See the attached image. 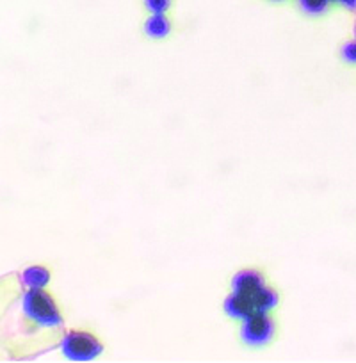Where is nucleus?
Wrapping results in <instances>:
<instances>
[{
    "instance_id": "1",
    "label": "nucleus",
    "mask_w": 356,
    "mask_h": 363,
    "mask_svg": "<svg viewBox=\"0 0 356 363\" xmlns=\"http://www.w3.org/2000/svg\"><path fill=\"white\" fill-rule=\"evenodd\" d=\"M23 313L43 328H57L62 324L61 312L54 298L45 289H29L23 296Z\"/></svg>"
},
{
    "instance_id": "2",
    "label": "nucleus",
    "mask_w": 356,
    "mask_h": 363,
    "mask_svg": "<svg viewBox=\"0 0 356 363\" xmlns=\"http://www.w3.org/2000/svg\"><path fill=\"white\" fill-rule=\"evenodd\" d=\"M61 351L69 362H93L102 354L104 345L87 331H69L62 338Z\"/></svg>"
},
{
    "instance_id": "3",
    "label": "nucleus",
    "mask_w": 356,
    "mask_h": 363,
    "mask_svg": "<svg viewBox=\"0 0 356 363\" xmlns=\"http://www.w3.org/2000/svg\"><path fill=\"white\" fill-rule=\"evenodd\" d=\"M274 320L267 315V312H255L253 315L244 320L240 328V338L247 345H265L274 337Z\"/></svg>"
},
{
    "instance_id": "4",
    "label": "nucleus",
    "mask_w": 356,
    "mask_h": 363,
    "mask_svg": "<svg viewBox=\"0 0 356 363\" xmlns=\"http://www.w3.org/2000/svg\"><path fill=\"white\" fill-rule=\"evenodd\" d=\"M262 287H265V280L260 272L255 271V269H244V271H239L232 280L233 292H239V294L251 296L257 291H260Z\"/></svg>"
},
{
    "instance_id": "5",
    "label": "nucleus",
    "mask_w": 356,
    "mask_h": 363,
    "mask_svg": "<svg viewBox=\"0 0 356 363\" xmlns=\"http://www.w3.org/2000/svg\"><path fill=\"white\" fill-rule=\"evenodd\" d=\"M225 312L228 313L232 319L246 320L247 317H251L255 312H257V308H255L253 298H251L250 294H239V292H233L232 296L226 298Z\"/></svg>"
},
{
    "instance_id": "6",
    "label": "nucleus",
    "mask_w": 356,
    "mask_h": 363,
    "mask_svg": "<svg viewBox=\"0 0 356 363\" xmlns=\"http://www.w3.org/2000/svg\"><path fill=\"white\" fill-rule=\"evenodd\" d=\"M22 280L29 289H45L50 281V272L41 265H33V267H27L23 271Z\"/></svg>"
},
{
    "instance_id": "7",
    "label": "nucleus",
    "mask_w": 356,
    "mask_h": 363,
    "mask_svg": "<svg viewBox=\"0 0 356 363\" xmlns=\"http://www.w3.org/2000/svg\"><path fill=\"white\" fill-rule=\"evenodd\" d=\"M146 36L155 38V40H162L171 33V23L166 18V15H152L145 23Z\"/></svg>"
},
{
    "instance_id": "8",
    "label": "nucleus",
    "mask_w": 356,
    "mask_h": 363,
    "mask_svg": "<svg viewBox=\"0 0 356 363\" xmlns=\"http://www.w3.org/2000/svg\"><path fill=\"white\" fill-rule=\"evenodd\" d=\"M257 312H269L278 305V294L269 287H262L255 294H251Z\"/></svg>"
},
{
    "instance_id": "9",
    "label": "nucleus",
    "mask_w": 356,
    "mask_h": 363,
    "mask_svg": "<svg viewBox=\"0 0 356 363\" xmlns=\"http://www.w3.org/2000/svg\"><path fill=\"white\" fill-rule=\"evenodd\" d=\"M331 0H299V6L308 15H323Z\"/></svg>"
},
{
    "instance_id": "10",
    "label": "nucleus",
    "mask_w": 356,
    "mask_h": 363,
    "mask_svg": "<svg viewBox=\"0 0 356 363\" xmlns=\"http://www.w3.org/2000/svg\"><path fill=\"white\" fill-rule=\"evenodd\" d=\"M145 8L152 15H164L171 8V0H145Z\"/></svg>"
},
{
    "instance_id": "11",
    "label": "nucleus",
    "mask_w": 356,
    "mask_h": 363,
    "mask_svg": "<svg viewBox=\"0 0 356 363\" xmlns=\"http://www.w3.org/2000/svg\"><path fill=\"white\" fill-rule=\"evenodd\" d=\"M340 54H342V59H344L345 62H351V65H356V40L355 41H349V43H345L344 47H342Z\"/></svg>"
},
{
    "instance_id": "12",
    "label": "nucleus",
    "mask_w": 356,
    "mask_h": 363,
    "mask_svg": "<svg viewBox=\"0 0 356 363\" xmlns=\"http://www.w3.org/2000/svg\"><path fill=\"white\" fill-rule=\"evenodd\" d=\"M335 2L344 6V8L349 9V11H356V0H335Z\"/></svg>"
},
{
    "instance_id": "13",
    "label": "nucleus",
    "mask_w": 356,
    "mask_h": 363,
    "mask_svg": "<svg viewBox=\"0 0 356 363\" xmlns=\"http://www.w3.org/2000/svg\"><path fill=\"white\" fill-rule=\"evenodd\" d=\"M352 33H355V40H356V22H355V26H352Z\"/></svg>"
},
{
    "instance_id": "14",
    "label": "nucleus",
    "mask_w": 356,
    "mask_h": 363,
    "mask_svg": "<svg viewBox=\"0 0 356 363\" xmlns=\"http://www.w3.org/2000/svg\"><path fill=\"white\" fill-rule=\"evenodd\" d=\"M278 2H280V0H278Z\"/></svg>"
}]
</instances>
